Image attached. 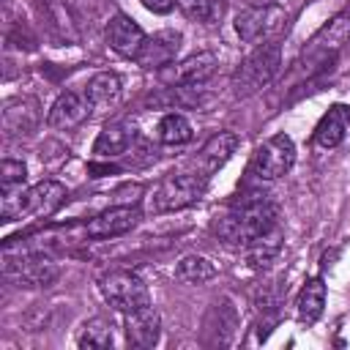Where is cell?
Here are the masks:
<instances>
[{
  "label": "cell",
  "mask_w": 350,
  "mask_h": 350,
  "mask_svg": "<svg viewBox=\"0 0 350 350\" xmlns=\"http://www.w3.org/2000/svg\"><path fill=\"white\" fill-rule=\"evenodd\" d=\"M216 232L227 246L246 249L254 241H262L268 235L282 232V227H279V205L273 200H268L265 194H254L235 213L224 216L219 221Z\"/></svg>",
  "instance_id": "obj_1"
},
{
  "label": "cell",
  "mask_w": 350,
  "mask_h": 350,
  "mask_svg": "<svg viewBox=\"0 0 350 350\" xmlns=\"http://www.w3.org/2000/svg\"><path fill=\"white\" fill-rule=\"evenodd\" d=\"M66 200V186L57 180H41L30 189H19L11 194H3V205H0V216L3 221H14V219H41L55 213Z\"/></svg>",
  "instance_id": "obj_2"
},
{
  "label": "cell",
  "mask_w": 350,
  "mask_h": 350,
  "mask_svg": "<svg viewBox=\"0 0 350 350\" xmlns=\"http://www.w3.org/2000/svg\"><path fill=\"white\" fill-rule=\"evenodd\" d=\"M208 175L197 172V170H189V172H172L167 175L156 189L153 194L148 197V211L150 213H170V211H180L191 202H197L205 189H208Z\"/></svg>",
  "instance_id": "obj_3"
},
{
  "label": "cell",
  "mask_w": 350,
  "mask_h": 350,
  "mask_svg": "<svg viewBox=\"0 0 350 350\" xmlns=\"http://www.w3.org/2000/svg\"><path fill=\"white\" fill-rule=\"evenodd\" d=\"M282 66V46L276 41H265V44H257L254 52L246 55V60L238 66V71L232 74V88L235 93L241 96H249V93H257L260 88H265L276 71Z\"/></svg>",
  "instance_id": "obj_4"
},
{
  "label": "cell",
  "mask_w": 350,
  "mask_h": 350,
  "mask_svg": "<svg viewBox=\"0 0 350 350\" xmlns=\"http://www.w3.org/2000/svg\"><path fill=\"white\" fill-rule=\"evenodd\" d=\"M98 290H101L104 301L112 309L123 312V314L150 304V293H148L145 282L131 271H109V273H104L98 279Z\"/></svg>",
  "instance_id": "obj_5"
},
{
  "label": "cell",
  "mask_w": 350,
  "mask_h": 350,
  "mask_svg": "<svg viewBox=\"0 0 350 350\" xmlns=\"http://www.w3.org/2000/svg\"><path fill=\"white\" fill-rule=\"evenodd\" d=\"M293 164H295V142L287 134H273L254 150L252 172L260 180H276L287 175Z\"/></svg>",
  "instance_id": "obj_6"
},
{
  "label": "cell",
  "mask_w": 350,
  "mask_h": 350,
  "mask_svg": "<svg viewBox=\"0 0 350 350\" xmlns=\"http://www.w3.org/2000/svg\"><path fill=\"white\" fill-rule=\"evenodd\" d=\"M284 19H287V14L279 5H271V3L249 5L235 16V33L246 44H260V41H268L271 36H276L284 27Z\"/></svg>",
  "instance_id": "obj_7"
},
{
  "label": "cell",
  "mask_w": 350,
  "mask_h": 350,
  "mask_svg": "<svg viewBox=\"0 0 350 350\" xmlns=\"http://www.w3.org/2000/svg\"><path fill=\"white\" fill-rule=\"evenodd\" d=\"M3 271L8 276H14L25 287H49L60 276V268H57V262L49 254H22L19 260H14L5 252Z\"/></svg>",
  "instance_id": "obj_8"
},
{
  "label": "cell",
  "mask_w": 350,
  "mask_h": 350,
  "mask_svg": "<svg viewBox=\"0 0 350 350\" xmlns=\"http://www.w3.org/2000/svg\"><path fill=\"white\" fill-rule=\"evenodd\" d=\"M216 68H219V57L213 52H197L180 63L161 68V82L170 88H197L208 82Z\"/></svg>",
  "instance_id": "obj_9"
},
{
  "label": "cell",
  "mask_w": 350,
  "mask_h": 350,
  "mask_svg": "<svg viewBox=\"0 0 350 350\" xmlns=\"http://www.w3.org/2000/svg\"><path fill=\"white\" fill-rule=\"evenodd\" d=\"M104 38H107V44H109L112 52H118L120 57L137 60V55L142 52L148 36H145V30H142L129 14L118 11V14L107 22V27H104Z\"/></svg>",
  "instance_id": "obj_10"
},
{
  "label": "cell",
  "mask_w": 350,
  "mask_h": 350,
  "mask_svg": "<svg viewBox=\"0 0 350 350\" xmlns=\"http://www.w3.org/2000/svg\"><path fill=\"white\" fill-rule=\"evenodd\" d=\"M38 123H41V107L36 98L16 96L3 104V131L8 139L33 134L38 129Z\"/></svg>",
  "instance_id": "obj_11"
},
{
  "label": "cell",
  "mask_w": 350,
  "mask_h": 350,
  "mask_svg": "<svg viewBox=\"0 0 350 350\" xmlns=\"http://www.w3.org/2000/svg\"><path fill=\"white\" fill-rule=\"evenodd\" d=\"M180 44H183V36L178 30H159V33L145 38V46L137 55V66L150 68V71L153 68L161 71V68L175 63V57L180 52Z\"/></svg>",
  "instance_id": "obj_12"
},
{
  "label": "cell",
  "mask_w": 350,
  "mask_h": 350,
  "mask_svg": "<svg viewBox=\"0 0 350 350\" xmlns=\"http://www.w3.org/2000/svg\"><path fill=\"white\" fill-rule=\"evenodd\" d=\"M90 104L85 98V93H74V90H66L55 98V104L49 107V115H46V123L52 129H60V131H71L77 126H82L88 118H90Z\"/></svg>",
  "instance_id": "obj_13"
},
{
  "label": "cell",
  "mask_w": 350,
  "mask_h": 350,
  "mask_svg": "<svg viewBox=\"0 0 350 350\" xmlns=\"http://www.w3.org/2000/svg\"><path fill=\"white\" fill-rule=\"evenodd\" d=\"M137 221H139V208L115 205V208H107L98 216H93L88 221V227H85V232L90 238H115V235H123V232L134 230Z\"/></svg>",
  "instance_id": "obj_14"
},
{
  "label": "cell",
  "mask_w": 350,
  "mask_h": 350,
  "mask_svg": "<svg viewBox=\"0 0 350 350\" xmlns=\"http://www.w3.org/2000/svg\"><path fill=\"white\" fill-rule=\"evenodd\" d=\"M161 334V320L153 304H145L126 314V339L131 347H153Z\"/></svg>",
  "instance_id": "obj_15"
},
{
  "label": "cell",
  "mask_w": 350,
  "mask_h": 350,
  "mask_svg": "<svg viewBox=\"0 0 350 350\" xmlns=\"http://www.w3.org/2000/svg\"><path fill=\"white\" fill-rule=\"evenodd\" d=\"M137 139V129L134 123L129 120H115V123H107L96 142H93V156L96 159H115V156H123Z\"/></svg>",
  "instance_id": "obj_16"
},
{
  "label": "cell",
  "mask_w": 350,
  "mask_h": 350,
  "mask_svg": "<svg viewBox=\"0 0 350 350\" xmlns=\"http://www.w3.org/2000/svg\"><path fill=\"white\" fill-rule=\"evenodd\" d=\"M238 145H241V139H238V134L235 131H219V134H213L205 145H202V150L197 153V159H194V170L197 172H202V175H213L235 150H238Z\"/></svg>",
  "instance_id": "obj_17"
},
{
  "label": "cell",
  "mask_w": 350,
  "mask_h": 350,
  "mask_svg": "<svg viewBox=\"0 0 350 350\" xmlns=\"http://www.w3.org/2000/svg\"><path fill=\"white\" fill-rule=\"evenodd\" d=\"M85 98L90 104L93 112H109L112 107H118L120 101V93H123V85H120V77L112 74V71H98L88 79L85 85Z\"/></svg>",
  "instance_id": "obj_18"
},
{
  "label": "cell",
  "mask_w": 350,
  "mask_h": 350,
  "mask_svg": "<svg viewBox=\"0 0 350 350\" xmlns=\"http://www.w3.org/2000/svg\"><path fill=\"white\" fill-rule=\"evenodd\" d=\"M347 38H350V11H342L339 16H334V19L309 41V57L325 60V55H336Z\"/></svg>",
  "instance_id": "obj_19"
},
{
  "label": "cell",
  "mask_w": 350,
  "mask_h": 350,
  "mask_svg": "<svg viewBox=\"0 0 350 350\" xmlns=\"http://www.w3.org/2000/svg\"><path fill=\"white\" fill-rule=\"evenodd\" d=\"M350 134V107L347 104H334L317 123L314 129V145L320 148H336L345 142V137Z\"/></svg>",
  "instance_id": "obj_20"
},
{
  "label": "cell",
  "mask_w": 350,
  "mask_h": 350,
  "mask_svg": "<svg viewBox=\"0 0 350 350\" xmlns=\"http://www.w3.org/2000/svg\"><path fill=\"white\" fill-rule=\"evenodd\" d=\"M323 306H325V284H323V279L306 282L301 295H298V320L301 323H314L323 314Z\"/></svg>",
  "instance_id": "obj_21"
},
{
  "label": "cell",
  "mask_w": 350,
  "mask_h": 350,
  "mask_svg": "<svg viewBox=\"0 0 350 350\" xmlns=\"http://www.w3.org/2000/svg\"><path fill=\"white\" fill-rule=\"evenodd\" d=\"M175 276H178L180 282H186V284H205V282H211V279L216 276V268H213V262H211L208 257H202V254H186V257L178 262Z\"/></svg>",
  "instance_id": "obj_22"
},
{
  "label": "cell",
  "mask_w": 350,
  "mask_h": 350,
  "mask_svg": "<svg viewBox=\"0 0 350 350\" xmlns=\"http://www.w3.org/2000/svg\"><path fill=\"white\" fill-rule=\"evenodd\" d=\"M159 139L164 142V145H183V142H189L191 137H194V129H191V123L180 115V112H167L161 120H159Z\"/></svg>",
  "instance_id": "obj_23"
},
{
  "label": "cell",
  "mask_w": 350,
  "mask_h": 350,
  "mask_svg": "<svg viewBox=\"0 0 350 350\" xmlns=\"http://www.w3.org/2000/svg\"><path fill=\"white\" fill-rule=\"evenodd\" d=\"M112 323L107 320V317H93V320H88L82 328H79V334H77V345L79 347H96V350H101V347H112Z\"/></svg>",
  "instance_id": "obj_24"
},
{
  "label": "cell",
  "mask_w": 350,
  "mask_h": 350,
  "mask_svg": "<svg viewBox=\"0 0 350 350\" xmlns=\"http://www.w3.org/2000/svg\"><path fill=\"white\" fill-rule=\"evenodd\" d=\"M180 14L200 25H213L221 19V0H175Z\"/></svg>",
  "instance_id": "obj_25"
},
{
  "label": "cell",
  "mask_w": 350,
  "mask_h": 350,
  "mask_svg": "<svg viewBox=\"0 0 350 350\" xmlns=\"http://www.w3.org/2000/svg\"><path fill=\"white\" fill-rule=\"evenodd\" d=\"M25 178H27V170L22 161H14V159H5L0 164V189L3 194H11V191H19L25 186Z\"/></svg>",
  "instance_id": "obj_26"
},
{
  "label": "cell",
  "mask_w": 350,
  "mask_h": 350,
  "mask_svg": "<svg viewBox=\"0 0 350 350\" xmlns=\"http://www.w3.org/2000/svg\"><path fill=\"white\" fill-rule=\"evenodd\" d=\"M139 3L153 14H170L175 8V0H139Z\"/></svg>",
  "instance_id": "obj_27"
}]
</instances>
